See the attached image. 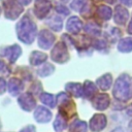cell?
Returning <instances> with one entry per match:
<instances>
[{
    "label": "cell",
    "instance_id": "cell-1",
    "mask_svg": "<svg viewBox=\"0 0 132 132\" xmlns=\"http://www.w3.org/2000/svg\"><path fill=\"white\" fill-rule=\"evenodd\" d=\"M112 94L119 101H127L132 98V76L122 74L114 82Z\"/></svg>",
    "mask_w": 132,
    "mask_h": 132
},
{
    "label": "cell",
    "instance_id": "cell-2",
    "mask_svg": "<svg viewBox=\"0 0 132 132\" xmlns=\"http://www.w3.org/2000/svg\"><path fill=\"white\" fill-rule=\"evenodd\" d=\"M36 31L37 28L35 23L28 15H25L16 25V33L19 39L28 44L34 40Z\"/></svg>",
    "mask_w": 132,
    "mask_h": 132
},
{
    "label": "cell",
    "instance_id": "cell-3",
    "mask_svg": "<svg viewBox=\"0 0 132 132\" xmlns=\"http://www.w3.org/2000/svg\"><path fill=\"white\" fill-rule=\"evenodd\" d=\"M58 103H59V113H61L66 119L74 116L75 104L67 96L66 93H60L58 95Z\"/></svg>",
    "mask_w": 132,
    "mask_h": 132
},
{
    "label": "cell",
    "instance_id": "cell-4",
    "mask_svg": "<svg viewBox=\"0 0 132 132\" xmlns=\"http://www.w3.org/2000/svg\"><path fill=\"white\" fill-rule=\"evenodd\" d=\"M2 3L5 9V15L7 19L14 20L23 11V7L18 0H3Z\"/></svg>",
    "mask_w": 132,
    "mask_h": 132
},
{
    "label": "cell",
    "instance_id": "cell-5",
    "mask_svg": "<svg viewBox=\"0 0 132 132\" xmlns=\"http://www.w3.org/2000/svg\"><path fill=\"white\" fill-rule=\"evenodd\" d=\"M51 58L57 63H65L69 58L66 45L63 42L57 43L51 52Z\"/></svg>",
    "mask_w": 132,
    "mask_h": 132
},
{
    "label": "cell",
    "instance_id": "cell-6",
    "mask_svg": "<svg viewBox=\"0 0 132 132\" xmlns=\"http://www.w3.org/2000/svg\"><path fill=\"white\" fill-rule=\"evenodd\" d=\"M107 124V119L102 113H96L90 120V129L93 132H100L102 131Z\"/></svg>",
    "mask_w": 132,
    "mask_h": 132
},
{
    "label": "cell",
    "instance_id": "cell-7",
    "mask_svg": "<svg viewBox=\"0 0 132 132\" xmlns=\"http://www.w3.org/2000/svg\"><path fill=\"white\" fill-rule=\"evenodd\" d=\"M52 7V4L47 0H36L34 5V13L37 18L42 19L47 15Z\"/></svg>",
    "mask_w": 132,
    "mask_h": 132
},
{
    "label": "cell",
    "instance_id": "cell-8",
    "mask_svg": "<svg viewBox=\"0 0 132 132\" xmlns=\"http://www.w3.org/2000/svg\"><path fill=\"white\" fill-rule=\"evenodd\" d=\"M55 41V35L48 30H42L38 36V45L43 50H48Z\"/></svg>",
    "mask_w": 132,
    "mask_h": 132
},
{
    "label": "cell",
    "instance_id": "cell-9",
    "mask_svg": "<svg viewBox=\"0 0 132 132\" xmlns=\"http://www.w3.org/2000/svg\"><path fill=\"white\" fill-rule=\"evenodd\" d=\"M18 102H19L20 106L26 111H31L36 106L35 99L31 93H25V94L21 95L18 99Z\"/></svg>",
    "mask_w": 132,
    "mask_h": 132
},
{
    "label": "cell",
    "instance_id": "cell-10",
    "mask_svg": "<svg viewBox=\"0 0 132 132\" xmlns=\"http://www.w3.org/2000/svg\"><path fill=\"white\" fill-rule=\"evenodd\" d=\"M109 103H110L109 96L104 93L98 94L93 98V106H94V108H96L98 110L106 109L109 106Z\"/></svg>",
    "mask_w": 132,
    "mask_h": 132
},
{
    "label": "cell",
    "instance_id": "cell-11",
    "mask_svg": "<svg viewBox=\"0 0 132 132\" xmlns=\"http://www.w3.org/2000/svg\"><path fill=\"white\" fill-rule=\"evenodd\" d=\"M33 116H34V119L38 123H47L52 119V112L47 108L42 107V106L36 107Z\"/></svg>",
    "mask_w": 132,
    "mask_h": 132
},
{
    "label": "cell",
    "instance_id": "cell-12",
    "mask_svg": "<svg viewBox=\"0 0 132 132\" xmlns=\"http://www.w3.org/2000/svg\"><path fill=\"white\" fill-rule=\"evenodd\" d=\"M128 18H129V11L125 7L118 5L114 10V18H113L114 22L118 25H125L128 21Z\"/></svg>",
    "mask_w": 132,
    "mask_h": 132
},
{
    "label": "cell",
    "instance_id": "cell-13",
    "mask_svg": "<svg viewBox=\"0 0 132 132\" xmlns=\"http://www.w3.org/2000/svg\"><path fill=\"white\" fill-rule=\"evenodd\" d=\"M82 28V23L77 16H71L66 23V29L72 34H77Z\"/></svg>",
    "mask_w": 132,
    "mask_h": 132
},
{
    "label": "cell",
    "instance_id": "cell-14",
    "mask_svg": "<svg viewBox=\"0 0 132 132\" xmlns=\"http://www.w3.org/2000/svg\"><path fill=\"white\" fill-rule=\"evenodd\" d=\"M7 88H8V92L12 95V96H16L23 89V82L16 78V77H12L9 79L8 81V85H7Z\"/></svg>",
    "mask_w": 132,
    "mask_h": 132
},
{
    "label": "cell",
    "instance_id": "cell-15",
    "mask_svg": "<svg viewBox=\"0 0 132 132\" xmlns=\"http://www.w3.org/2000/svg\"><path fill=\"white\" fill-rule=\"evenodd\" d=\"M21 53H22L21 47H20L18 44H13V45H11V46H8V47L5 50L4 55L8 58V60H9L10 62H14V61H16V59L21 56Z\"/></svg>",
    "mask_w": 132,
    "mask_h": 132
},
{
    "label": "cell",
    "instance_id": "cell-16",
    "mask_svg": "<svg viewBox=\"0 0 132 132\" xmlns=\"http://www.w3.org/2000/svg\"><path fill=\"white\" fill-rule=\"evenodd\" d=\"M65 89L75 97H80L84 95V87L78 82H69L65 86Z\"/></svg>",
    "mask_w": 132,
    "mask_h": 132
},
{
    "label": "cell",
    "instance_id": "cell-17",
    "mask_svg": "<svg viewBox=\"0 0 132 132\" xmlns=\"http://www.w3.org/2000/svg\"><path fill=\"white\" fill-rule=\"evenodd\" d=\"M111 82H112V76L109 73H106L102 76H100L97 79V85L98 87L102 90V91H106L111 87Z\"/></svg>",
    "mask_w": 132,
    "mask_h": 132
},
{
    "label": "cell",
    "instance_id": "cell-18",
    "mask_svg": "<svg viewBox=\"0 0 132 132\" xmlns=\"http://www.w3.org/2000/svg\"><path fill=\"white\" fill-rule=\"evenodd\" d=\"M118 50L122 53L132 52V38H130V37L122 38L118 43Z\"/></svg>",
    "mask_w": 132,
    "mask_h": 132
},
{
    "label": "cell",
    "instance_id": "cell-19",
    "mask_svg": "<svg viewBox=\"0 0 132 132\" xmlns=\"http://www.w3.org/2000/svg\"><path fill=\"white\" fill-rule=\"evenodd\" d=\"M88 125L85 121L80 120H75L71 123L69 126V131L70 132H87Z\"/></svg>",
    "mask_w": 132,
    "mask_h": 132
},
{
    "label": "cell",
    "instance_id": "cell-20",
    "mask_svg": "<svg viewBox=\"0 0 132 132\" xmlns=\"http://www.w3.org/2000/svg\"><path fill=\"white\" fill-rule=\"evenodd\" d=\"M96 13H97V15L100 19H102L104 21H107V20H109L112 16V10H111V8L108 7V6H106V5L99 6L97 8V10H96Z\"/></svg>",
    "mask_w": 132,
    "mask_h": 132
},
{
    "label": "cell",
    "instance_id": "cell-21",
    "mask_svg": "<svg viewBox=\"0 0 132 132\" xmlns=\"http://www.w3.org/2000/svg\"><path fill=\"white\" fill-rule=\"evenodd\" d=\"M47 56L44 54V53H41V52H33L31 54V57H30V63L34 66L36 65H40L41 63H43L45 60H46Z\"/></svg>",
    "mask_w": 132,
    "mask_h": 132
},
{
    "label": "cell",
    "instance_id": "cell-22",
    "mask_svg": "<svg viewBox=\"0 0 132 132\" xmlns=\"http://www.w3.org/2000/svg\"><path fill=\"white\" fill-rule=\"evenodd\" d=\"M97 91L96 86L94 85V82L90 81V80H86L84 84V96L86 98H92L95 93Z\"/></svg>",
    "mask_w": 132,
    "mask_h": 132
},
{
    "label": "cell",
    "instance_id": "cell-23",
    "mask_svg": "<svg viewBox=\"0 0 132 132\" xmlns=\"http://www.w3.org/2000/svg\"><path fill=\"white\" fill-rule=\"evenodd\" d=\"M66 126H67V119L63 117L61 113H59L54 122V129L57 132H61L66 128Z\"/></svg>",
    "mask_w": 132,
    "mask_h": 132
},
{
    "label": "cell",
    "instance_id": "cell-24",
    "mask_svg": "<svg viewBox=\"0 0 132 132\" xmlns=\"http://www.w3.org/2000/svg\"><path fill=\"white\" fill-rule=\"evenodd\" d=\"M46 23L55 31H60L61 28H62V24H63L62 23V19L60 16H57V15H53L52 18H50Z\"/></svg>",
    "mask_w": 132,
    "mask_h": 132
},
{
    "label": "cell",
    "instance_id": "cell-25",
    "mask_svg": "<svg viewBox=\"0 0 132 132\" xmlns=\"http://www.w3.org/2000/svg\"><path fill=\"white\" fill-rule=\"evenodd\" d=\"M40 100H41L42 103H44L45 105H47V106H50L52 108L56 106V99L50 93H42L40 95Z\"/></svg>",
    "mask_w": 132,
    "mask_h": 132
},
{
    "label": "cell",
    "instance_id": "cell-26",
    "mask_svg": "<svg viewBox=\"0 0 132 132\" xmlns=\"http://www.w3.org/2000/svg\"><path fill=\"white\" fill-rule=\"evenodd\" d=\"M85 31L87 33L92 34V35H95V36H98L101 33V29H100V27L96 23H88L85 26Z\"/></svg>",
    "mask_w": 132,
    "mask_h": 132
},
{
    "label": "cell",
    "instance_id": "cell-27",
    "mask_svg": "<svg viewBox=\"0 0 132 132\" xmlns=\"http://www.w3.org/2000/svg\"><path fill=\"white\" fill-rule=\"evenodd\" d=\"M54 70H55V68H54L53 65H51V64H45L44 66H42V67L38 70V74H39L40 76H47V75L52 74V73L54 72Z\"/></svg>",
    "mask_w": 132,
    "mask_h": 132
},
{
    "label": "cell",
    "instance_id": "cell-28",
    "mask_svg": "<svg viewBox=\"0 0 132 132\" xmlns=\"http://www.w3.org/2000/svg\"><path fill=\"white\" fill-rule=\"evenodd\" d=\"M86 3H87V0H73V1L71 2L70 6H71L72 9H74V10H76V11H79V10L85 6Z\"/></svg>",
    "mask_w": 132,
    "mask_h": 132
},
{
    "label": "cell",
    "instance_id": "cell-29",
    "mask_svg": "<svg viewBox=\"0 0 132 132\" xmlns=\"http://www.w3.org/2000/svg\"><path fill=\"white\" fill-rule=\"evenodd\" d=\"M57 11L58 12H60V13H62V14H69V10L65 7V6H63V5H58L57 6Z\"/></svg>",
    "mask_w": 132,
    "mask_h": 132
},
{
    "label": "cell",
    "instance_id": "cell-30",
    "mask_svg": "<svg viewBox=\"0 0 132 132\" xmlns=\"http://www.w3.org/2000/svg\"><path fill=\"white\" fill-rule=\"evenodd\" d=\"M94 46H95L97 50H103V48L106 47V43H105L104 41H102V40H98V41L95 42Z\"/></svg>",
    "mask_w": 132,
    "mask_h": 132
},
{
    "label": "cell",
    "instance_id": "cell-31",
    "mask_svg": "<svg viewBox=\"0 0 132 132\" xmlns=\"http://www.w3.org/2000/svg\"><path fill=\"white\" fill-rule=\"evenodd\" d=\"M35 131H36V129H35V127L33 125H28L25 128H23L20 132H35Z\"/></svg>",
    "mask_w": 132,
    "mask_h": 132
},
{
    "label": "cell",
    "instance_id": "cell-32",
    "mask_svg": "<svg viewBox=\"0 0 132 132\" xmlns=\"http://www.w3.org/2000/svg\"><path fill=\"white\" fill-rule=\"evenodd\" d=\"M5 89H6V82L2 77H0V94L4 93Z\"/></svg>",
    "mask_w": 132,
    "mask_h": 132
},
{
    "label": "cell",
    "instance_id": "cell-33",
    "mask_svg": "<svg viewBox=\"0 0 132 132\" xmlns=\"http://www.w3.org/2000/svg\"><path fill=\"white\" fill-rule=\"evenodd\" d=\"M41 89H42V88H41V86H40V84H39L38 81H36V82H35V84L32 86V90H34V93L39 92Z\"/></svg>",
    "mask_w": 132,
    "mask_h": 132
},
{
    "label": "cell",
    "instance_id": "cell-34",
    "mask_svg": "<svg viewBox=\"0 0 132 132\" xmlns=\"http://www.w3.org/2000/svg\"><path fill=\"white\" fill-rule=\"evenodd\" d=\"M120 1L126 6H131L132 5V0H120Z\"/></svg>",
    "mask_w": 132,
    "mask_h": 132
},
{
    "label": "cell",
    "instance_id": "cell-35",
    "mask_svg": "<svg viewBox=\"0 0 132 132\" xmlns=\"http://www.w3.org/2000/svg\"><path fill=\"white\" fill-rule=\"evenodd\" d=\"M111 132H127L124 128H122V127H117V128H114Z\"/></svg>",
    "mask_w": 132,
    "mask_h": 132
},
{
    "label": "cell",
    "instance_id": "cell-36",
    "mask_svg": "<svg viewBox=\"0 0 132 132\" xmlns=\"http://www.w3.org/2000/svg\"><path fill=\"white\" fill-rule=\"evenodd\" d=\"M127 31H128V33H130V34H132V20L130 21V23H129V25H128V28H127Z\"/></svg>",
    "mask_w": 132,
    "mask_h": 132
},
{
    "label": "cell",
    "instance_id": "cell-37",
    "mask_svg": "<svg viewBox=\"0 0 132 132\" xmlns=\"http://www.w3.org/2000/svg\"><path fill=\"white\" fill-rule=\"evenodd\" d=\"M21 4H23V5H28L30 2H31V0H18Z\"/></svg>",
    "mask_w": 132,
    "mask_h": 132
},
{
    "label": "cell",
    "instance_id": "cell-38",
    "mask_svg": "<svg viewBox=\"0 0 132 132\" xmlns=\"http://www.w3.org/2000/svg\"><path fill=\"white\" fill-rule=\"evenodd\" d=\"M127 113L130 114V116H132V104L127 108Z\"/></svg>",
    "mask_w": 132,
    "mask_h": 132
},
{
    "label": "cell",
    "instance_id": "cell-39",
    "mask_svg": "<svg viewBox=\"0 0 132 132\" xmlns=\"http://www.w3.org/2000/svg\"><path fill=\"white\" fill-rule=\"evenodd\" d=\"M4 67H5V64L3 63V61H2V60H0V71H1Z\"/></svg>",
    "mask_w": 132,
    "mask_h": 132
},
{
    "label": "cell",
    "instance_id": "cell-40",
    "mask_svg": "<svg viewBox=\"0 0 132 132\" xmlns=\"http://www.w3.org/2000/svg\"><path fill=\"white\" fill-rule=\"evenodd\" d=\"M104 1H106V2H108V3H113V2H114V0H104Z\"/></svg>",
    "mask_w": 132,
    "mask_h": 132
},
{
    "label": "cell",
    "instance_id": "cell-41",
    "mask_svg": "<svg viewBox=\"0 0 132 132\" xmlns=\"http://www.w3.org/2000/svg\"><path fill=\"white\" fill-rule=\"evenodd\" d=\"M129 128H130V130L132 131V121H131V122L129 123Z\"/></svg>",
    "mask_w": 132,
    "mask_h": 132
},
{
    "label": "cell",
    "instance_id": "cell-42",
    "mask_svg": "<svg viewBox=\"0 0 132 132\" xmlns=\"http://www.w3.org/2000/svg\"><path fill=\"white\" fill-rule=\"evenodd\" d=\"M62 1H64V2H67V1H68V0H62Z\"/></svg>",
    "mask_w": 132,
    "mask_h": 132
},
{
    "label": "cell",
    "instance_id": "cell-43",
    "mask_svg": "<svg viewBox=\"0 0 132 132\" xmlns=\"http://www.w3.org/2000/svg\"><path fill=\"white\" fill-rule=\"evenodd\" d=\"M0 13H1V8H0Z\"/></svg>",
    "mask_w": 132,
    "mask_h": 132
},
{
    "label": "cell",
    "instance_id": "cell-44",
    "mask_svg": "<svg viewBox=\"0 0 132 132\" xmlns=\"http://www.w3.org/2000/svg\"><path fill=\"white\" fill-rule=\"evenodd\" d=\"M0 128H1V123H0Z\"/></svg>",
    "mask_w": 132,
    "mask_h": 132
}]
</instances>
